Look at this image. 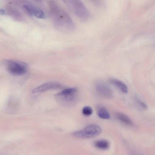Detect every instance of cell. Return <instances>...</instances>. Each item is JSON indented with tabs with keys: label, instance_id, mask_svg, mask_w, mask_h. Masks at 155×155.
<instances>
[{
	"label": "cell",
	"instance_id": "obj_1",
	"mask_svg": "<svg viewBox=\"0 0 155 155\" xmlns=\"http://www.w3.org/2000/svg\"><path fill=\"white\" fill-rule=\"evenodd\" d=\"M48 4L51 16L57 29L64 31L74 29L75 25L71 16L56 1L49 0Z\"/></svg>",
	"mask_w": 155,
	"mask_h": 155
},
{
	"label": "cell",
	"instance_id": "obj_2",
	"mask_svg": "<svg viewBox=\"0 0 155 155\" xmlns=\"http://www.w3.org/2000/svg\"><path fill=\"white\" fill-rule=\"evenodd\" d=\"M77 91L75 87L64 89L55 95L56 100L59 104L63 106H71L77 101Z\"/></svg>",
	"mask_w": 155,
	"mask_h": 155
},
{
	"label": "cell",
	"instance_id": "obj_3",
	"mask_svg": "<svg viewBox=\"0 0 155 155\" xmlns=\"http://www.w3.org/2000/svg\"><path fill=\"white\" fill-rule=\"evenodd\" d=\"M81 21H87L90 17V13L81 0H72L70 10Z\"/></svg>",
	"mask_w": 155,
	"mask_h": 155
},
{
	"label": "cell",
	"instance_id": "obj_4",
	"mask_svg": "<svg viewBox=\"0 0 155 155\" xmlns=\"http://www.w3.org/2000/svg\"><path fill=\"white\" fill-rule=\"evenodd\" d=\"M101 131V128L99 126L93 124L88 125L82 130L74 131L72 134L77 137L89 139L97 136Z\"/></svg>",
	"mask_w": 155,
	"mask_h": 155
},
{
	"label": "cell",
	"instance_id": "obj_5",
	"mask_svg": "<svg viewBox=\"0 0 155 155\" xmlns=\"http://www.w3.org/2000/svg\"><path fill=\"white\" fill-rule=\"evenodd\" d=\"M7 69L12 75L20 76L25 74L28 69V65L24 62L8 60L6 62Z\"/></svg>",
	"mask_w": 155,
	"mask_h": 155
},
{
	"label": "cell",
	"instance_id": "obj_6",
	"mask_svg": "<svg viewBox=\"0 0 155 155\" xmlns=\"http://www.w3.org/2000/svg\"><path fill=\"white\" fill-rule=\"evenodd\" d=\"M95 89L97 93L100 96L106 98H111L113 92L111 88L105 83L97 81L95 84Z\"/></svg>",
	"mask_w": 155,
	"mask_h": 155
},
{
	"label": "cell",
	"instance_id": "obj_7",
	"mask_svg": "<svg viewBox=\"0 0 155 155\" xmlns=\"http://www.w3.org/2000/svg\"><path fill=\"white\" fill-rule=\"evenodd\" d=\"M25 12L30 16H34L39 19H43L45 17L44 12L40 8L29 3L23 6Z\"/></svg>",
	"mask_w": 155,
	"mask_h": 155
},
{
	"label": "cell",
	"instance_id": "obj_8",
	"mask_svg": "<svg viewBox=\"0 0 155 155\" xmlns=\"http://www.w3.org/2000/svg\"><path fill=\"white\" fill-rule=\"evenodd\" d=\"M62 85L60 83L54 82H49L42 84L33 89V93L44 92L46 91L61 88Z\"/></svg>",
	"mask_w": 155,
	"mask_h": 155
},
{
	"label": "cell",
	"instance_id": "obj_9",
	"mask_svg": "<svg viewBox=\"0 0 155 155\" xmlns=\"http://www.w3.org/2000/svg\"><path fill=\"white\" fill-rule=\"evenodd\" d=\"M109 82L120 91L124 93L127 92L128 89L126 84L122 81L114 78H110Z\"/></svg>",
	"mask_w": 155,
	"mask_h": 155
},
{
	"label": "cell",
	"instance_id": "obj_10",
	"mask_svg": "<svg viewBox=\"0 0 155 155\" xmlns=\"http://www.w3.org/2000/svg\"><path fill=\"white\" fill-rule=\"evenodd\" d=\"M115 116L122 123L130 126L134 125L132 120L130 117L125 114L117 112L115 113Z\"/></svg>",
	"mask_w": 155,
	"mask_h": 155
},
{
	"label": "cell",
	"instance_id": "obj_11",
	"mask_svg": "<svg viewBox=\"0 0 155 155\" xmlns=\"http://www.w3.org/2000/svg\"><path fill=\"white\" fill-rule=\"evenodd\" d=\"M94 145L96 148L103 150L107 149L109 147V142L105 140H100L94 143Z\"/></svg>",
	"mask_w": 155,
	"mask_h": 155
},
{
	"label": "cell",
	"instance_id": "obj_12",
	"mask_svg": "<svg viewBox=\"0 0 155 155\" xmlns=\"http://www.w3.org/2000/svg\"><path fill=\"white\" fill-rule=\"evenodd\" d=\"M97 115L102 119H108L110 117V114L107 110L104 107H101L98 110Z\"/></svg>",
	"mask_w": 155,
	"mask_h": 155
},
{
	"label": "cell",
	"instance_id": "obj_13",
	"mask_svg": "<svg viewBox=\"0 0 155 155\" xmlns=\"http://www.w3.org/2000/svg\"><path fill=\"white\" fill-rule=\"evenodd\" d=\"M9 12L10 13L12 16L14 17L15 19L16 20H22L23 19V17L22 15L14 9L10 8L9 9Z\"/></svg>",
	"mask_w": 155,
	"mask_h": 155
},
{
	"label": "cell",
	"instance_id": "obj_14",
	"mask_svg": "<svg viewBox=\"0 0 155 155\" xmlns=\"http://www.w3.org/2000/svg\"><path fill=\"white\" fill-rule=\"evenodd\" d=\"M134 99L137 104L142 108L144 110H146L147 108V104L137 96H135Z\"/></svg>",
	"mask_w": 155,
	"mask_h": 155
},
{
	"label": "cell",
	"instance_id": "obj_15",
	"mask_svg": "<svg viewBox=\"0 0 155 155\" xmlns=\"http://www.w3.org/2000/svg\"><path fill=\"white\" fill-rule=\"evenodd\" d=\"M82 113L84 116H88L92 114L93 110L90 107L86 106L83 108Z\"/></svg>",
	"mask_w": 155,
	"mask_h": 155
},
{
	"label": "cell",
	"instance_id": "obj_16",
	"mask_svg": "<svg viewBox=\"0 0 155 155\" xmlns=\"http://www.w3.org/2000/svg\"><path fill=\"white\" fill-rule=\"evenodd\" d=\"M37 3H40L42 2V0H34Z\"/></svg>",
	"mask_w": 155,
	"mask_h": 155
},
{
	"label": "cell",
	"instance_id": "obj_17",
	"mask_svg": "<svg viewBox=\"0 0 155 155\" xmlns=\"http://www.w3.org/2000/svg\"><path fill=\"white\" fill-rule=\"evenodd\" d=\"M4 12V11L2 9L0 10V14H3Z\"/></svg>",
	"mask_w": 155,
	"mask_h": 155
},
{
	"label": "cell",
	"instance_id": "obj_18",
	"mask_svg": "<svg viewBox=\"0 0 155 155\" xmlns=\"http://www.w3.org/2000/svg\"></svg>",
	"mask_w": 155,
	"mask_h": 155
}]
</instances>
